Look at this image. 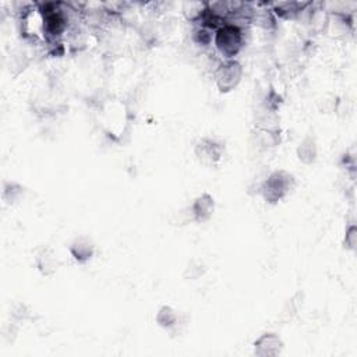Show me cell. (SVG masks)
I'll return each instance as SVG.
<instances>
[{
  "instance_id": "1",
  "label": "cell",
  "mask_w": 357,
  "mask_h": 357,
  "mask_svg": "<svg viewBox=\"0 0 357 357\" xmlns=\"http://www.w3.org/2000/svg\"><path fill=\"white\" fill-rule=\"evenodd\" d=\"M297 182L293 173L285 169L271 172L260 186V194L270 206H278L286 199L296 188Z\"/></svg>"
},
{
  "instance_id": "2",
  "label": "cell",
  "mask_w": 357,
  "mask_h": 357,
  "mask_svg": "<svg viewBox=\"0 0 357 357\" xmlns=\"http://www.w3.org/2000/svg\"><path fill=\"white\" fill-rule=\"evenodd\" d=\"M214 45L225 61L235 59L244 45L243 30L235 23H225L214 32Z\"/></svg>"
},
{
  "instance_id": "3",
  "label": "cell",
  "mask_w": 357,
  "mask_h": 357,
  "mask_svg": "<svg viewBox=\"0 0 357 357\" xmlns=\"http://www.w3.org/2000/svg\"><path fill=\"white\" fill-rule=\"evenodd\" d=\"M226 154L225 142L214 137H201L194 144V155L201 165L217 166Z\"/></svg>"
},
{
  "instance_id": "4",
  "label": "cell",
  "mask_w": 357,
  "mask_h": 357,
  "mask_svg": "<svg viewBox=\"0 0 357 357\" xmlns=\"http://www.w3.org/2000/svg\"><path fill=\"white\" fill-rule=\"evenodd\" d=\"M243 74L244 70L239 61L236 59L224 61L214 73V81L219 92L229 94L240 85L243 80Z\"/></svg>"
},
{
  "instance_id": "5",
  "label": "cell",
  "mask_w": 357,
  "mask_h": 357,
  "mask_svg": "<svg viewBox=\"0 0 357 357\" xmlns=\"http://www.w3.org/2000/svg\"><path fill=\"white\" fill-rule=\"evenodd\" d=\"M34 264L42 277H54L61 268V260L52 246L42 244L34 251Z\"/></svg>"
},
{
  "instance_id": "6",
  "label": "cell",
  "mask_w": 357,
  "mask_h": 357,
  "mask_svg": "<svg viewBox=\"0 0 357 357\" xmlns=\"http://www.w3.org/2000/svg\"><path fill=\"white\" fill-rule=\"evenodd\" d=\"M325 31L334 39H345L354 31L353 14L346 12H331L325 20Z\"/></svg>"
},
{
  "instance_id": "7",
  "label": "cell",
  "mask_w": 357,
  "mask_h": 357,
  "mask_svg": "<svg viewBox=\"0 0 357 357\" xmlns=\"http://www.w3.org/2000/svg\"><path fill=\"white\" fill-rule=\"evenodd\" d=\"M215 208H217V202L214 195L204 191L193 199L191 206L188 207L190 218L195 224H206L214 217Z\"/></svg>"
},
{
  "instance_id": "8",
  "label": "cell",
  "mask_w": 357,
  "mask_h": 357,
  "mask_svg": "<svg viewBox=\"0 0 357 357\" xmlns=\"http://www.w3.org/2000/svg\"><path fill=\"white\" fill-rule=\"evenodd\" d=\"M283 350L285 342L275 332H264L252 343V353L257 357H278Z\"/></svg>"
},
{
  "instance_id": "9",
  "label": "cell",
  "mask_w": 357,
  "mask_h": 357,
  "mask_svg": "<svg viewBox=\"0 0 357 357\" xmlns=\"http://www.w3.org/2000/svg\"><path fill=\"white\" fill-rule=\"evenodd\" d=\"M69 251H70V256L73 257V260L76 263L87 264L95 257L96 246H95V241L92 240V237H89L87 235H80L70 243Z\"/></svg>"
},
{
  "instance_id": "10",
  "label": "cell",
  "mask_w": 357,
  "mask_h": 357,
  "mask_svg": "<svg viewBox=\"0 0 357 357\" xmlns=\"http://www.w3.org/2000/svg\"><path fill=\"white\" fill-rule=\"evenodd\" d=\"M23 17V31L32 38H42L45 35V17L41 9L34 8L25 10Z\"/></svg>"
},
{
  "instance_id": "11",
  "label": "cell",
  "mask_w": 357,
  "mask_h": 357,
  "mask_svg": "<svg viewBox=\"0 0 357 357\" xmlns=\"http://www.w3.org/2000/svg\"><path fill=\"white\" fill-rule=\"evenodd\" d=\"M296 157L303 165H313L318 160V144L313 136H305L296 148Z\"/></svg>"
},
{
  "instance_id": "12",
  "label": "cell",
  "mask_w": 357,
  "mask_h": 357,
  "mask_svg": "<svg viewBox=\"0 0 357 357\" xmlns=\"http://www.w3.org/2000/svg\"><path fill=\"white\" fill-rule=\"evenodd\" d=\"M27 193V188L16 182V180H8L3 183L2 188V199L9 207H16L24 199Z\"/></svg>"
},
{
  "instance_id": "13",
  "label": "cell",
  "mask_w": 357,
  "mask_h": 357,
  "mask_svg": "<svg viewBox=\"0 0 357 357\" xmlns=\"http://www.w3.org/2000/svg\"><path fill=\"white\" fill-rule=\"evenodd\" d=\"M155 321H157L158 327H161L162 329L173 331L180 324V314L176 309L172 307V305L164 304V305H161V309L157 312Z\"/></svg>"
},
{
  "instance_id": "14",
  "label": "cell",
  "mask_w": 357,
  "mask_h": 357,
  "mask_svg": "<svg viewBox=\"0 0 357 357\" xmlns=\"http://www.w3.org/2000/svg\"><path fill=\"white\" fill-rule=\"evenodd\" d=\"M310 6V3H300V2H279L274 3L272 13L275 17L283 19V20H290L296 19L300 13L304 12V9Z\"/></svg>"
},
{
  "instance_id": "15",
  "label": "cell",
  "mask_w": 357,
  "mask_h": 357,
  "mask_svg": "<svg viewBox=\"0 0 357 357\" xmlns=\"http://www.w3.org/2000/svg\"><path fill=\"white\" fill-rule=\"evenodd\" d=\"M208 8L206 2H195V0H187L182 5V13L184 19L190 23H198Z\"/></svg>"
},
{
  "instance_id": "16",
  "label": "cell",
  "mask_w": 357,
  "mask_h": 357,
  "mask_svg": "<svg viewBox=\"0 0 357 357\" xmlns=\"http://www.w3.org/2000/svg\"><path fill=\"white\" fill-rule=\"evenodd\" d=\"M207 266L199 259H191L187 261L183 270V278L187 281H197L207 274Z\"/></svg>"
},
{
  "instance_id": "17",
  "label": "cell",
  "mask_w": 357,
  "mask_h": 357,
  "mask_svg": "<svg viewBox=\"0 0 357 357\" xmlns=\"http://www.w3.org/2000/svg\"><path fill=\"white\" fill-rule=\"evenodd\" d=\"M193 41L197 43V45H201V46H208L214 42V31L206 28V27H198L194 34H193Z\"/></svg>"
},
{
  "instance_id": "18",
  "label": "cell",
  "mask_w": 357,
  "mask_h": 357,
  "mask_svg": "<svg viewBox=\"0 0 357 357\" xmlns=\"http://www.w3.org/2000/svg\"><path fill=\"white\" fill-rule=\"evenodd\" d=\"M342 246L346 251H356L357 250V226L354 224H351L343 236V241Z\"/></svg>"
}]
</instances>
